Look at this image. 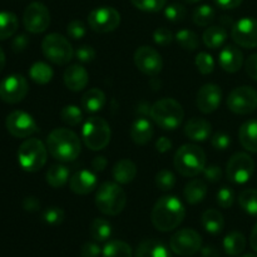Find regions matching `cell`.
I'll use <instances>...</instances> for the list:
<instances>
[{"label": "cell", "instance_id": "12", "mask_svg": "<svg viewBox=\"0 0 257 257\" xmlns=\"http://www.w3.org/2000/svg\"><path fill=\"white\" fill-rule=\"evenodd\" d=\"M88 23L93 32L100 34L110 33L119 27L120 14L112 7L95 8L88 15Z\"/></svg>", "mask_w": 257, "mask_h": 257}, {"label": "cell", "instance_id": "24", "mask_svg": "<svg viewBox=\"0 0 257 257\" xmlns=\"http://www.w3.org/2000/svg\"><path fill=\"white\" fill-rule=\"evenodd\" d=\"M112 176L114 181L119 185H128L137 176V166L131 160H120L114 165L112 170Z\"/></svg>", "mask_w": 257, "mask_h": 257}, {"label": "cell", "instance_id": "3", "mask_svg": "<svg viewBox=\"0 0 257 257\" xmlns=\"http://www.w3.org/2000/svg\"><path fill=\"white\" fill-rule=\"evenodd\" d=\"M127 205V195L117 182H104L95 193V206L107 216H117Z\"/></svg>", "mask_w": 257, "mask_h": 257}, {"label": "cell", "instance_id": "16", "mask_svg": "<svg viewBox=\"0 0 257 257\" xmlns=\"http://www.w3.org/2000/svg\"><path fill=\"white\" fill-rule=\"evenodd\" d=\"M231 37L233 42L246 49L257 47V19L255 18H242L233 23L231 28Z\"/></svg>", "mask_w": 257, "mask_h": 257}, {"label": "cell", "instance_id": "57", "mask_svg": "<svg viewBox=\"0 0 257 257\" xmlns=\"http://www.w3.org/2000/svg\"><path fill=\"white\" fill-rule=\"evenodd\" d=\"M156 148L160 153H166L172 148V142L167 137H161L156 142Z\"/></svg>", "mask_w": 257, "mask_h": 257}, {"label": "cell", "instance_id": "39", "mask_svg": "<svg viewBox=\"0 0 257 257\" xmlns=\"http://www.w3.org/2000/svg\"><path fill=\"white\" fill-rule=\"evenodd\" d=\"M238 203L246 213L257 217V190H245L238 196Z\"/></svg>", "mask_w": 257, "mask_h": 257}, {"label": "cell", "instance_id": "46", "mask_svg": "<svg viewBox=\"0 0 257 257\" xmlns=\"http://www.w3.org/2000/svg\"><path fill=\"white\" fill-rule=\"evenodd\" d=\"M67 33L72 39L79 40L82 39V38H84L85 33H87V28H85L84 23H83L82 20L74 19L68 24Z\"/></svg>", "mask_w": 257, "mask_h": 257}, {"label": "cell", "instance_id": "42", "mask_svg": "<svg viewBox=\"0 0 257 257\" xmlns=\"http://www.w3.org/2000/svg\"><path fill=\"white\" fill-rule=\"evenodd\" d=\"M195 64L197 67L198 72L203 75L211 74L215 69V60H213L212 55L206 52H201L196 55Z\"/></svg>", "mask_w": 257, "mask_h": 257}, {"label": "cell", "instance_id": "18", "mask_svg": "<svg viewBox=\"0 0 257 257\" xmlns=\"http://www.w3.org/2000/svg\"><path fill=\"white\" fill-rule=\"evenodd\" d=\"M222 100V90L218 85L212 84H205L197 93V98H196V104L200 112L203 114H211L215 110L218 109Z\"/></svg>", "mask_w": 257, "mask_h": 257}, {"label": "cell", "instance_id": "6", "mask_svg": "<svg viewBox=\"0 0 257 257\" xmlns=\"http://www.w3.org/2000/svg\"><path fill=\"white\" fill-rule=\"evenodd\" d=\"M48 158V148L37 138H29L18 150V162L27 172H38L44 167Z\"/></svg>", "mask_w": 257, "mask_h": 257}, {"label": "cell", "instance_id": "62", "mask_svg": "<svg viewBox=\"0 0 257 257\" xmlns=\"http://www.w3.org/2000/svg\"><path fill=\"white\" fill-rule=\"evenodd\" d=\"M241 257H257V255H255V253H246V255H243Z\"/></svg>", "mask_w": 257, "mask_h": 257}, {"label": "cell", "instance_id": "10", "mask_svg": "<svg viewBox=\"0 0 257 257\" xmlns=\"http://www.w3.org/2000/svg\"><path fill=\"white\" fill-rule=\"evenodd\" d=\"M227 108L235 114H250L257 109V90L252 87H237L228 94Z\"/></svg>", "mask_w": 257, "mask_h": 257}, {"label": "cell", "instance_id": "15", "mask_svg": "<svg viewBox=\"0 0 257 257\" xmlns=\"http://www.w3.org/2000/svg\"><path fill=\"white\" fill-rule=\"evenodd\" d=\"M8 132L17 138H27L37 133L38 124L34 118L24 110H14L5 119Z\"/></svg>", "mask_w": 257, "mask_h": 257}, {"label": "cell", "instance_id": "9", "mask_svg": "<svg viewBox=\"0 0 257 257\" xmlns=\"http://www.w3.org/2000/svg\"><path fill=\"white\" fill-rule=\"evenodd\" d=\"M255 172V162L247 153H235L226 165V177L236 185L248 182Z\"/></svg>", "mask_w": 257, "mask_h": 257}, {"label": "cell", "instance_id": "20", "mask_svg": "<svg viewBox=\"0 0 257 257\" xmlns=\"http://www.w3.org/2000/svg\"><path fill=\"white\" fill-rule=\"evenodd\" d=\"M95 187H97V176L92 171H78L69 180V188L75 195H88Z\"/></svg>", "mask_w": 257, "mask_h": 257}, {"label": "cell", "instance_id": "14", "mask_svg": "<svg viewBox=\"0 0 257 257\" xmlns=\"http://www.w3.org/2000/svg\"><path fill=\"white\" fill-rule=\"evenodd\" d=\"M29 92L28 80L20 74H12L0 82V99L9 104L19 103Z\"/></svg>", "mask_w": 257, "mask_h": 257}, {"label": "cell", "instance_id": "34", "mask_svg": "<svg viewBox=\"0 0 257 257\" xmlns=\"http://www.w3.org/2000/svg\"><path fill=\"white\" fill-rule=\"evenodd\" d=\"M19 22L14 13L0 12V40L13 37L18 30Z\"/></svg>", "mask_w": 257, "mask_h": 257}, {"label": "cell", "instance_id": "2", "mask_svg": "<svg viewBox=\"0 0 257 257\" xmlns=\"http://www.w3.org/2000/svg\"><path fill=\"white\" fill-rule=\"evenodd\" d=\"M48 152L59 162H72L80 155L82 145L77 133L68 128H55L47 137Z\"/></svg>", "mask_w": 257, "mask_h": 257}, {"label": "cell", "instance_id": "23", "mask_svg": "<svg viewBox=\"0 0 257 257\" xmlns=\"http://www.w3.org/2000/svg\"><path fill=\"white\" fill-rule=\"evenodd\" d=\"M131 138L133 142L138 146H145L152 140L153 137V125L146 118H138L133 122L132 127H131Z\"/></svg>", "mask_w": 257, "mask_h": 257}, {"label": "cell", "instance_id": "1", "mask_svg": "<svg viewBox=\"0 0 257 257\" xmlns=\"http://www.w3.org/2000/svg\"><path fill=\"white\" fill-rule=\"evenodd\" d=\"M186 208L182 201L176 196H163L156 202L151 212V221L156 230L170 232L182 223Z\"/></svg>", "mask_w": 257, "mask_h": 257}, {"label": "cell", "instance_id": "28", "mask_svg": "<svg viewBox=\"0 0 257 257\" xmlns=\"http://www.w3.org/2000/svg\"><path fill=\"white\" fill-rule=\"evenodd\" d=\"M201 222H202L203 228L211 235L221 233L223 230V226H225L222 213L218 210H215V208H210V210L205 211L202 217H201Z\"/></svg>", "mask_w": 257, "mask_h": 257}, {"label": "cell", "instance_id": "7", "mask_svg": "<svg viewBox=\"0 0 257 257\" xmlns=\"http://www.w3.org/2000/svg\"><path fill=\"white\" fill-rule=\"evenodd\" d=\"M110 127L100 117H90L83 125L82 136L85 146L92 151L104 150L110 142Z\"/></svg>", "mask_w": 257, "mask_h": 257}, {"label": "cell", "instance_id": "36", "mask_svg": "<svg viewBox=\"0 0 257 257\" xmlns=\"http://www.w3.org/2000/svg\"><path fill=\"white\" fill-rule=\"evenodd\" d=\"M102 255L103 257H132V248L124 241L112 240L105 243Z\"/></svg>", "mask_w": 257, "mask_h": 257}, {"label": "cell", "instance_id": "11", "mask_svg": "<svg viewBox=\"0 0 257 257\" xmlns=\"http://www.w3.org/2000/svg\"><path fill=\"white\" fill-rule=\"evenodd\" d=\"M202 246V237L192 228H182L177 231L170 240V247L176 255L188 257L200 251Z\"/></svg>", "mask_w": 257, "mask_h": 257}, {"label": "cell", "instance_id": "29", "mask_svg": "<svg viewBox=\"0 0 257 257\" xmlns=\"http://www.w3.org/2000/svg\"><path fill=\"white\" fill-rule=\"evenodd\" d=\"M207 195V186L202 180H192L186 185L183 196L190 205H197L202 202Z\"/></svg>", "mask_w": 257, "mask_h": 257}, {"label": "cell", "instance_id": "21", "mask_svg": "<svg viewBox=\"0 0 257 257\" xmlns=\"http://www.w3.org/2000/svg\"><path fill=\"white\" fill-rule=\"evenodd\" d=\"M220 67L227 73H236L243 64V54L235 45H226L218 55Z\"/></svg>", "mask_w": 257, "mask_h": 257}, {"label": "cell", "instance_id": "61", "mask_svg": "<svg viewBox=\"0 0 257 257\" xmlns=\"http://www.w3.org/2000/svg\"><path fill=\"white\" fill-rule=\"evenodd\" d=\"M5 62H7V59H5V53H4V50L2 49V47H0V72L4 69Z\"/></svg>", "mask_w": 257, "mask_h": 257}, {"label": "cell", "instance_id": "38", "mask_svg": "<svg viewBox=\"0 0 257 257\" xmlns=\"http://www.w3.org/2000/svg\"><path fill=\"white\" fill-rule=\"evenodd\" d=\"M216 17L215 9L211 5L203 4L196 8L192 13V20L198 27H207L213 22Z\"/></svg>", "mask_w": 257, "mask_h": 257}, {"label": "cell", "instance_id": "59", "mask_svg": "<svg viewBox=\"0 0 257 257\" xmlns=\"http://www.w3.org/2000/svg\"><path fill=\"white\" fill-rule=\"evenodd\" d=\"M250 245L251 247L253 248V251L257 252V223L253 226L252 231H251V236H250Z\"/></svg>", "mask_w": 257, "mask_h": 257}, {"label": "cell", "instance_id": "32", "mask_svg": "<svg viewBox=\"0 0 257 257\" xmlns=\"http://www.w3.org/2000/svg\"><path fill=\"white\" fill-rule=\"evenodd\" d=\"M69 170L63 165H53L47 171V183L53 188H60L69 181Z\"/></svg>", "mask_w": 257, "mask_h": 257}, {"label": "cell", "instance_id": "5", "mask_svg": "<svg viewBox=\"0 0 257 257\" xmlns=\"http://www.w3.org/2000/svg\"><path fill=\"white\" fill-rule=\"evenodd\" d=\"M176 171L185 177H196L206 167V153L196 145H183L173 158Z\"/></svg>", "mask_w": 257, "mask_h": 257}, {"label": "cell", "instance_id": "37", "mask_svg": "<svg viewBox=\"0 0 257 257\" xmlns=\"http://www.w3.org/2000/svg\"><path fill=\"white\" fill-rule=\"evenodd\" d=\"M176 42L180 44L181 48L188 52H193L200 47V38L195 32L188 29H182L176 33L175 35Z\"/></svg>", "mask_w": 257, "mask_h": 257}, {"label": "cell", "instance_id": "47", "mask_svg": "<svg viewBox=\"0 0 257 257\" xmlns=\"http://www.w3.org/2000/svg\"><path fill=\"white\" fill-rule=\"evenodd\" d=\"M173 39H175V37H173L172 32L165 27L158 28L153 33V40H155L156 44L161 45V47H167L173 42Z\"/></svg>", "mask_w": 257, "mask_h": 257}, {"label": "cell", "instance_id": "56", "mask_svg": "<svg viewBox=\"0 0 257 257\" xmlns=\"http://www.w3.org/2000/svg\"><path fill=\"white\" fill-rule=\"evenodd\" d=\"M243 0H215V3L217 4V7H220L221 9H235V8L240 7L242 4Z\"/></svg>", "mask_w": 257, "mask_h": 257}, {"label": "cell", "instance_id": "30", "mask_svg": "<svg viewBox=\"0 0 257 257\" xmlns=\"http://www.w3.org/2000/svg\"><path fill=\"white\" fill-rule=\"evenodd\" d=\"M226 39H227L226 29L223 27H217V25L207 28L202 35L203 44L210 49H217V48L222 47Z\"/></svg>", "mask_w": 257, "mask_h": 257}, {"label": "cell", "instance_id": "44", "mask_svg": "<svg viewBox=\"0 0 257 257\" xmlns=\"http://www.w3.org/2000/svg\"><path fill=\"white\" fill-rule=\"evenodd\" d=\"M137 9L146 13H157L166 7L167 0H131Z\"/></svg>", "mask_w": 257, "mask_h": 257}, {"label": "cell", "instance_id": "8", "mask_svg": "<svg viewBox=\"0 0 257 257\" xmlns=\"http://www.w3.org/2000/svg\"><path fill=\"white\" fill-rule=\"evenodd\" d=\"M42 50L49 62L58 65H64L73 59L74 50L69 40L58 33L48 34L42 42Z\"/></svg>", "mask_w": 257, "mask_h": 257}, {"label": "cell", "instance_id": "49", "mask_svg": "<svg viewBox=\"0 0 257 257\" xmlns=\"http://www.w3.org/2000/svg\"><path fill=\"white\" fill-rule=\"evenodd\" d=\"M74 55L80 63H90L94 60L95 50L90 45H80L74 52Z\"/></svg>", "mask_w": 257, "mask_h": 257}, {"label": "cell", "instance_id": "55", "mask_svg": "<svg viewBox=\"0 0 257 257\" xmlns=\"http://www.w3.org/2000/svg\"><path fill=\"white\" fill-rule=\"evenodd\" d=\"M23 208L28 212H35L40 208V202L37 197H33V196H29V197H25L23 200Z\"/></svg>", "mask_w": 257, "mask_h": 257}, {"label": "cell", "instance_id": "26", "mask_svg": "<svg viewBox=\"0 0 257 257\" xmlns=\"http://www.w3.org/2000/svg\"><path fill=\"white\" fill-rule=\"evenodd\" d=\"M136 257H170V252L162 241L148 238L137 246Z\"/></svg>", "mask_w": 257, "mask_h": 257}, {"label": "cell", "instance_id": "48", "mask_svg": "<svg viewBox=\"0 0 257 257\" xmlns=\"http://www.w3.org/2000/svg\"><path fill=\"white\" fill-rule=\"evenodd\" d=\"M235 201V195L230 187H222L217 192V203L222 208H230Z\"/></svg>", "mask_w": 257, "mask_h": 257}, {"label": "cell", "instance_id": "52", "mask_svg": "<svg viewBox=\"0 0 257 257\" xmlns=\"http://www.w3.org/2000/svg\"><path fill=\"white\" fill-rule=\"evenodd\" d=\"M102 252L99 245L95 242H85L80 247V256L82 257H98Z\"/></svg>", "mask_w": 257, "mask_h": 257}, {"label": "cell", "instance_id": "45", "mask_svg": "<svg viewBox=\"0 0 257 257\" xmlns=\"http://www.w3.org/2000/svg\"><path fill=\"white\" fill-rule=\"evenodd\" d=\"M165 17L172 23L182 22L186 17V8L180 3H172L165 8Z\"/></svg>", "mask_w": 257, "mask_h": 257}, {"label": "cell", "instance_id": "31", "mask_svg": "<svg viewBox=\"0 0 257 257\" xmlns=\"http://www.w3.org/2000/svg\"><path fill=\"white\" fill-rule=\"evenodd\" d=\"M223 248H225V252L230 256L241 255L246 248L245 236L238 231L228 233L223 240Z\"/></svg>", "mask_w": 257, "mask_h": 257}, {"label": "cell", "instance_id": "40", "mask_svg": "<svg viewBox=\"0 0 257 257\" xmlns=\"http://www.w3.org/2000/svg\"><path fill=\"white\" fill-rule=\"evenodd\" d=\"M60 118H62V120L65 124L75 127V125H78L82 122L83 113L79 107H77L74 104H69L62 108V110H60Z\"/></svg>", "mask_w": 257, "mask_h": 257}, {"label": "cell", "instance_id": "51", "mask_svg": "<svg viewBox=\"0 0 257 257\" xmlns=\"http://www.w3.org/2000/svg\"><path fill=\"white\" fill-rule=\"evenodd\" d=\"M203 176L207 181L210 182L216 183L222 178V170H221L220 166H216V165H210V166H206L203 168Z\"/></svg>", "mask_w": 257, "mask_h": 257}, {"label": "cell", "instance_id": "58", "mask_svg": "<svg viewBox=\"0 0 257 257\" xmlns=\"http://www.w3.org/2000/svg\"><path fill=\"white\" fill-rule=\"evenodd\" d=\"M107 165H108L107 158L103 157V156H98V157H95L94 160L92 161V168L94 171H97V172H102V171H104V168L107 167Z\"/></svg>", "mask_w": 257, "mask_h": 257}, {"label": "cell", "instance_id": "17", "mask_svg": "<svg viewBox=\"0 0 257 257\" xmlns=\"http://www.w3.org/2000/svg\"><path fill=\"white\" fill-rule=\"evenodd\" d=\"M135 64L138 70L148 77H156L163 68V60L160 53L152 47L143 45L135 53Z\"/></svg>", "mask_w": 257, "mask_h": 257}, {"label": "cell", "instance_id": "33", "mask_svg": "<svg viewBox=\"0 0 257 257\" xmlns=\"http://www.w3.org/2000/svg\"><path fill=\"white\" fill-rule=\"evenodd\" d=\"M53 75H54V72H53L52 67L48 65L47 63L37 62L29 69V77L32 78L33 82L40 85L48 84L52 80Z\"/></svg>", "mask_w": 257, "mask_h": 257}, {"label": "cell", "instance_id": "13", "mask_svg": "<svg viewBox=\"0 0 257 257\" xmlns=\"http://www.w3.org/2000/svg\"><path fill=\"white\" fill-rule=\"evenodd\" d=\"M23 24L29 33L40 34L50 25V13L44 4L39 2L30 3L23 14Z\"/></svg>", "mask_w": 257, "mask_h": 257}, {"label": "cell", "instance_id": "63", "mask_svg": "<svg viewBox=\"0 0 257 257\" xmlns=\"http://www.w3.org/2000/svg\"><path fill=\"white\" fill-rule=\"evenodd\" d=\"M186 3H190V4H195V3H198L200 0H185Z\"/></svg>", "mask_w": 257, "mask_h": 257}, {"label": "cell", "instance_id": "41", "mask_svg": "<svg viewBox=\"0 0 257 257\" xmlns=\"http://www.w3.org/2000/svg\"><path fill=\"white\" fill-rule=\"evenodd\" d=\"M64 218H65L64 211H63L60 207H55V206L45 208L42 213V220L44 221L47 225H50V226L62 225Z\"/></svg>", "mask_w": 257, "mask_h": 257}, {"label": "cell", "instance_id": "50", "mask_svg": "<svg viewBox=\"0 0 257 257\" xmlns=\"http://www.w3.org/2000/svg\"><path fill=\"white\" fill-rule=\"evenodd\" d=\"M211 145H212V147L215 148V150L225 151L230 147L231 137L228 135H226L225 132H217L212 136Z\"/></svg>", "mask_w": 257, "mask_h": 257}, {"label": "cell", "instance_id": "4", "mask_svg": "<svg viewBox=\"0 0 257 257\" xmlns=\"http://www.w3.org/2000/svg\"><path fill=\"white\" fill-rule=\"evenodd\" d=\"M150 115L153 122L165 131H175L182 123L185 112L180 103L172 98L157 100L151 107Z\"/></svg>", "mask_w": 257, "mask_h": 257}, {"label": "cell", "instance_id": "54", "mask_svg": "<svg viewBox=\"0 0 257 257\" xmlns=\"http://www.w3.org/2000/svg\"><path fill=\"white\" fill-rule=\"evenodd\" d=\"M28 45H29V38H28L25 34L17 35V37H15L12 42L13 50L17 53H20V52H23V50L27 49Z\"/></svg>", "mask_w": 257, "mask_h": 257}, {"label": "cell", "instance_id": "19", "mask_svg": "<svg viewBox=\"0 0 257 257\" xmlns=\"http://www.w3.org/2000/svg\"><path fill=\"white\" fill-rule=\"evenodd\" d=\"M65 87L72 92H80L84 89L89 82V74L87 69L79 64H73L64 70L63 74Z\"/></svg>", "mask_w": 257, "mask_h": 257}, {"label": "cell", "instance_id": "22", "mask_svg": "<svg viewBox=\"0 0 257 257\" xmlns=\"http://www.w3.org/2000/svg\"><path fill=\"white\" fill-rule=\"evenodd\" d=\"M212 131V125L203 118H192L185 125V135L195 142H203L208 140Z\"/></svg>", "mask_w": 257, "mask_h": 257}, {"label": "cell", "instance_id": "25", "mask_svg": "<svg viewBox=\"0 0 257 257\" xmlns=\"http://www.w3.org/2000/svg\"><path fill=\"white\" fill-rule=\"evenodd\" d=\"M238 140L246 151L257 153V119L246 120L238 131Z\"/></svg>", "mask_w": 257, "mask_h": 257}, {"label": "cell", "instance_id": "53", "mask_svg": "<svg viewBox=\"0 0 257 257\" xmlns=\"http://www.w3.org/2000/svg\"><path fill=\"white\" fill-rule=\"evenodd\" d=\"M245 69L251 79L257 80V53L251 54L245 62Z\"/></svg>", "mask_w": 257, "mask_h": 257}, {"label": "cell", "instance_id": "35", "mask_svg": "<svg viewBox=\"0 0 257 257\" xmlns=\"http://www.w3.org/2000/svg\"><path fill=\"white\" fill-rule=\"evenodd\" d=\"M90 236L97 242H104L112 235V225L104 218H95L90 223Z\"/></svg>", "mask_w": 257, "mask_h": 257}, {"label": "cell", "instance_id": "27", "mask_svg": "<svg viewBox=\"0 0 257 257\" xmlns=\"http://www.w3.org/2000/svg\"><path fill=\"white\" fill-rule=\"evenodd\" d=\"M105 102H107V98H105L104 92L98 88H92L83 94L80 104L85 112L95 113L104 108Z\"/></svg>", "mask_w": 257, "mask_h": 257}, {"label": "cell", "instance_id": "43", "mask_svg": "<svg viewBox=\"0 0 257 257\" xmlns=\"http://www.w3.org/2000/svg\"><path fill=\"white\" fill-rule=\"evenodd\" d=\"M176 185V177L171 171L168 170H161L160 172L156 175V186L158 190L167 192V191L173 190Z\"/></svg>", "mask_w": 257, "mask_h": 257}, {"label": "cell", "instance_id": "60", "mask_svg": "<svg viewBox=\"0 0 257 257\" xmlns=\"http://www.w3.org/2000/svg\"><path fill=\"white\" fill-rule=\"evenodd\" d=\"M202 253L205 257H216L217 256V251H216L213 247H206L205 250L202 251Z\"/></svg>", "mask_w": 257, "mask_h": 257}]
</instances>
